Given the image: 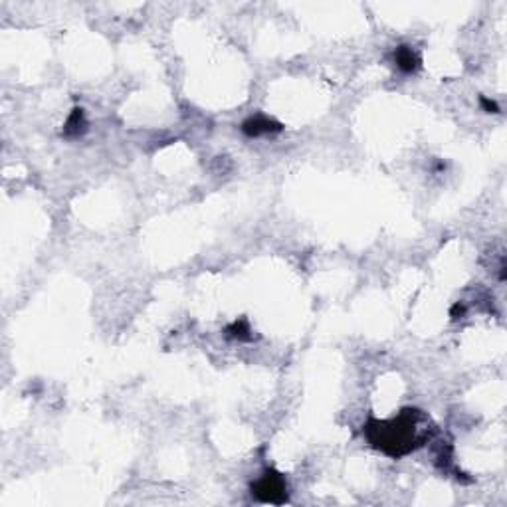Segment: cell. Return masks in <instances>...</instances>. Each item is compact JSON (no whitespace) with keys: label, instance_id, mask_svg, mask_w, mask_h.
I'll return each instance as SVG.
<instances>
[{"label":"cell","instance_id":"cell-1","mask_svg":"<svg viewBox=\"0 0 507 507\" xmlns=\"http://www.w3.org/2000/svg\"><path fill=\"white\" fill-rule=\"evenodd\" d=\"M436 432V426L426 412L402 409L388 420L369 418L362 426L367 442L388 458L400 460L426 446Z\"/></svg>","mask_w":507,"mask_h":507},{"label":"cell","instance_id":"cell-2","mask_svg":"<svg viewBox=\"0 0 507 507\" xmlns=\"http://www.w3.org/2000/svg\"><path fill=\"white\" fill-rule=\"evenodd\" d=\"M250 492L256 501L262 504H274V506H281L290 499V490H288V482L286 476L279 473L274 468H267L262 471V476L250 485Z\"/></svg>","mask_w":507,"mask_h":507},{"label":"cell","instance_id":"cell-3","mask_svg":"<svg viewBox=\"0 0 507 507\" xmlns=\"http://www.w3.org/2000/svg\"><path fill=\"white\" fill-rule=\"evenodd\" d=\"M279 131H284V125L279 121L267 117V115H262V113L252 115V117H248L242 123V133L246 135V137H250V139L279 133Z\"/></svg>","mask_w":507,"mask_h":507},{"label":"cell","instance_id":"cell-4","mask_svg":"<svg viewBox=\"0 0 507 507\" xmlns=\"http://www.w3.org/2000/svg\"><path fill=\"white\" fill-rule=\"evenodd\" d=\"M392 61H395V66L402 73H416L422 68L420 54L412 48V46H409V44H402L399 48H395V52H392Z\"/></svg>","mask_w":507,"mask_h":507},{"label":"cell","instance_id":"cell-5","mask_svg":"<svg viewBox=\"0 0 507 507\" xmlns=\"http://www.w3.org/2000/svg\"><path fill=\"white\" fill-rule=\"evenodd\" d=\"M85 131H87V121H85L84 109L73 108L70 117L66 119V125H64V137L75 139V137H82Z\"/></svg>","mask_w":507,"mask_h":507},{"label":"cell","instance_id":"cell-6","mask_svg":"<svg viewBox=\"0 0 507 507\" xmlns=\"http://www.w3.org/2000/svg\"><path fill=\"white\" fill-rule=\"evenodd\" d=\"M226 335L230 339H236V341H250L252 339V329L250 323L246 319H236L226 327Z\"/></svg>","mask_w":507,"mask_h":507},{"label":"cell","instance_id":"cell-7","mask_svg":"<svg viewBox=\"0 0 507 507\" xmlns=\"http://www.w3.org/2000/svg\"><path fill=\"white\" fill-rule=\"evenodd\" d=\"M480 105L485 113H499V105L495 103L494 99H490V97L482 96L480 97Z\"/></svg>","mask_w":507,"mask_h":507},{"label":"cell","instance_id":"cell-8","mask_svg":"<svg viewBox=\"0 0 507 507\" xmlns=\"http://www.w3.org/2000/svg\"><path fill=\"white\" fill-rule=\"evenodd\" d=\"M464 315H466V305H464L462 302H458L456 305H454V307H452V311H450V317H452V319H462Z\"/></svg>","mask_w":507,"mask_h":507}]
</instances>
